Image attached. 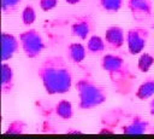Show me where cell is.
Returning <instances> with one entry per match:
<instances>
[{
  "label": "cell",
  "mask_w": 154,
  "mask_h": 139,
  "mask_svg": "<svg viewBox=\"0 0 154 139\" xmlns=\"http://www.w3.org/2000/svg\"><path fill=\"white\" fill-rule=\"evenodd\" d=\"M37 75L47 94H64L72 87V71L61 56H49L37 69Z\"/></svg>",
  "instance_id": "1"
},
{
  "label": "cell",
  "mask_w": 154,
  "mask_h": 139,
  "mask_svg": "<svg viewBox=\"0 0 154 139\" xmlns=\"http://www.w3.org/2000/svg\"><path fill=\"white\" fill-rule=\"evenodd\" d=\"M101 68L108 75L113 88L122 95H129L136 76L123 57L113 53H106L101 59Z\"/></svg>",
  "instance_id": "2"
},
{
  "label": "cell",
  "mask_w": 154,
  "mask_h": 139,
  "mask_svg": "<svg viewBox=\"0 0 154 139\" xmlns=\"http://www.w3.org/2000/svg\"><path fill=\"white\" fill-rule=\"evenodd\" d=\"M76 91L78 95V108L82 110L94 109L107 100L106 89L89 76H83L77 80Z\"/></svg>",
  "instance_id": "3"
},
{
  "label": "cell",
  "mask_w": 154,
  "mask_h": 139,
  "mask_svg": "<svg viewBox=\"0 0 154 139\" xmlns=\"http://www.w3.org/2000/svg\"><path fill=\"white\" fill-rule=\"evenodd\" d=\"M18 39H19L20 48L23 53L30 59L37 58L45 50L43 39L36 29H28L20 33Z\"/></svg>",
  "instance_id": "4"
},
{
  "label": "cell",
  "mask_w": 154,
  "mask_h": 139,
  "mask_svg": "<svg viewBox=\"0 0 154 139\" xmlns=\"http://www.w3.org/2000/svg\"><path fill=\"white\" fill-rule=\"evenodd\" d=\"M149 37L148 29L143 27H134L126 31V45L130 54H140L147 46Z\"/></svg>",
  "instance_id": "5"
},
{
  "label": "cell",
  "mask_w": 154,
  "mask_h": 139,
  "mask_svg": "<svg viewBox=\"0 0 154 139\" xmlns=\"http://www.w3.org/2000/svg\"><path fill=\"white\" fill-rule=\"evenodd\" d=\"M94 29V21L89 15L77 17L70 27L71 34L81 40H87Z\"/></svg>",
  "instance_id": "6"
},
{
  "label": "cell",
  "mask_w": 154,
  "mask_h": 139,
  "mask_svg": "<svg viewBox=\"0 0 154 139\" xmlns=\"http://www.w3.org/2000/svg\"><path fill=\"white\" fill-rule=\"evenodd\" d=\"M103 39L107 48L118 50L124 45V42H126V34L124 33V29L122 27L111 25L105 30Z\"/></svg>",
  "instance_id": "7"
},
{
  "label": "cell",
  "mask_w": 154,
  "mask_h": 139,
  "mask_svg": "<svg viewBox=\"0 0 154 139\" xmlns=\"http://www.w3.org/2000/svg\"><path fill=\"white\" fill-rule=\"evenodd\" d=\"M1 60L7 62L18 52L20 47L19 39L11 33L4 31L1 34Z\"/></svg>",
  "instance_id": "8"
},
{
  "label": "cell",
  "mask_w": 154,
  "mask_h": 139,
  "mask_svg": "<svg viewBox=\"0 0 154 139\" xmlns=\"http://www.w3.org/2000/svg\"><path fill=\"white\" fill-rule=\"evenodd\" d=\"M150 128V123L148 120H146L144 117L140 116V115H135L126 124H124L122 127V132L124 134H144L149 131Z\"/></svg>",
  "instance_id": "9"
},
{
  "label": "cell",
  "mask_w": 154,
  "mask_h": 139,
  "mask_svg": "<svg viewBox=\"0 0 154 139\" xmlns=\"http://www.w3.org/2000/svg\"><path fill=\"white\" fill-rule=\"evenodd\" d=\"M128 8L135 17H149L153 13L152 0H128Z\"/></svg>",
  "instance_id": "10"
},
{
  "label": "cell",
  "mask_w": 154,
  "mask_h": 139,
  "mask_svg": "<svg viewBox=\"0 0 154 139\" xmlns=\"http://www.w3.org/2000/svg\"><path fill=\"white\" fill-rule=\"evenodd\" d=\"M14 87V71L13 68L2 62L1 64V92L2 94H10Z\"/></svg>",
  "instance_id": "11"
},
{
  "label": "cell",
  "mask_w": 154,
  "mask_h": 139,
  "mask_svg": "<svg viewBox=\"0 0 154 139\" xmlns=\"http://www.w3.org/2000/svg\"><path fill=\"white\" fill-rule=\"evenodd\" d=\"M87 47L81 42H71L67 46V59L75 64L82 63L87 57Z\"/></svg>",
  "instance_id": "12"
},
{
  "label": "cell",
  "mask_w": 154,
  "mask_h": 139,
  "mask_svg": "<svg viewBox=\"0 0 154 139\" xmlns=\"http://www.w3.org/2000/svg\"><path fill=\"white\" fill-rule=\"evenodd\" d=\"M87 52L89 54H93V56H96V54H101L106 51L107 46H106V42H105V39L99 36V35H90L88 37V41H87Z\"/></svg>",
  "instance_id": "13"
},
{
  "label": "cell",
  "mask_w": 154,
  "mask_h": 139,
  "mask_svg": "<svg viewBox=\"0 0 154 139\" xmlns=\"http://www.w3.org/2000/svg\"><path fill=\"white\" fill-rule=\"evenodd\" d=\"M153 95H154V79L149 77L137 87L135 92V97L140 100H146L152 98Z\"/></svg>",
  "instance_id": "14"
},
{
  "label": "cell",
  "mask_w": 154,
  "mask_h": 139,
  "mask_svg": "<svg viewBox=\"0 0 154 139\" xmlns=\"http://www.w3.org/2000/svg\"><path fill=\"white\" fill-rule=\"evenodd\" d=\"M54 110H55L57 116L61 120H70L73 116L72 104L66 99H61L60 102H58Z\"/></svg>",
  "instance_id": "15"
},
{
  "label": "cell",
  "mask_w": 154,
  "mask_h": 139,
  "mask_svg": "<svg viewBox=\"0 0 154 139\" xmlns=\"http://www.w3.org/2000/svg\"><path fill=\"white\" fill-rule=\"evenodd\" d=\"M154 64V56L148 52H142L137 60V68L141 73H147Z\"/></svg>",
  "instance_id": "16"
},
{
  "label": "cell",
  "mask_w": 154,
  "mask_h": 139,
  "mask_svg": "<svg viewBox=\"0 0 154 139\" xmlns=\"http://www.w3.org/2000/svg\"><path fill=\"white\" fill-rule=\"evenodd\" d=\"M99 2L103 11L114 13V12H118L123 7L124 0H99Z\"/></svg>",
  "instance_id": "17"
},
{
  "label": "cell",
  "mask_w": 154,
  "mask_h": 139,
  "mask_svg": "<svg viewBox=\"0 0 154 139\" xmlns=\"http://www.w3.org/2000/svg\"><path fill=\"white\" fill-rule=\"evenodd\" d=\"M20 18H22V22H23L24 25L30 27L36 21V11H35V8L31 5H26L22 11Z\"/></svg>",
  "instance_id": "18"
},
{
  "label": "cell",
  "mask_w": 154,
  "mask_h": 139,
  "mask_svg": "<svg viewBox=\"0 0 154 139\" xmlns=\"http://www.w3.org/2000/svg\"><path fill=\"white\" fill-rule=\"evenodd\" d=\"M26 129V123L22 120H13L8 123L7 129H6V134H22L24 133Z\"/></svg>",
  "instance_id": "19"
},
{
  "label": "cell",
  "mask_w": 154,
  "mask_h": 139,
  "mask_svg": "<svg viewBox=\"0 0 154 139\" xmlns=\"http://www.w3.org/2000/svg\"><path fill=\"white\" fill-rule=\"evenodd\" d=\"M22 0H1V10L5 15L12 13Z\"/></svg>",
  "instance_id": "20"
},
{
  "label": "cell",
  "mask_w": 154,
  "mask_h": 139,
  "mask_svg": "<svg viewBox=\"0 0 154 139\" xmlns=\"http://www.w3.org/2000/svg\"><path fill=\"white\" fill-rule=\"evenodd\" d=\"M38 4H40L41 10L47 12V11L53 10L58 5V0H38Z\"/></svg>",
  "instance_id": "21"
},
{
  "label": "cell",
  "mask_w": 154,
  "mask_h": 139,
  "mask_svg": "<svg viewBox=\"0 0 154 139\" xmlns=\"http://www.w3.org/2000/svg\"><path fill=\"white\" fill-rule=\"evenodd\" d=\"M149 114L152 115V116H154V98L150 100V103H149Z\"/></svg>",
  "instance_id": "22"
},
{
  "label": "cell",
  "mask_w": 154,
  "mask_h": 139,
  "mask_svg": "<svg viewBox=\"0 0 154 139\" xmlns=\"http://www.w3.org/2000/svg\"><path fill=\"white\" fill-rule=\"evenodd\" d=\"M66 133H67V134H81L82 132H81V131H77V129H73V128H71V129H69Z\"/></svg>",
  "instance_id": "23"
},
{
  "label": "cell",
  "mask_w": 154,
  "mask_h": 139,
  "mask_svg": "<svg viewBox=\"0 0 154 139\" xmlns=\"http://www.w3.org/2000/svg\"><path fill=\"white\" fill-rule=\"evenodd\" d=\"M65 2H67L69 5H76V4H78L81 0H64Z\"/></svg>",
  "instance_id": "24"
},
{
  "label": "cell",
  "mask_w": 154,
  "mask_h": 139,
  "mask_svg": "<svg viewBox=\"0 0 154 139\" xmlns=\"http://www.w3.org/2000/svg\"><path fill=\"white\" fill-rule=\"evenodd\" d=\"M152 28L154 29V21H153V24H152Z\"/></svg>",
  "instance_id": "25"
}]
</instances>
